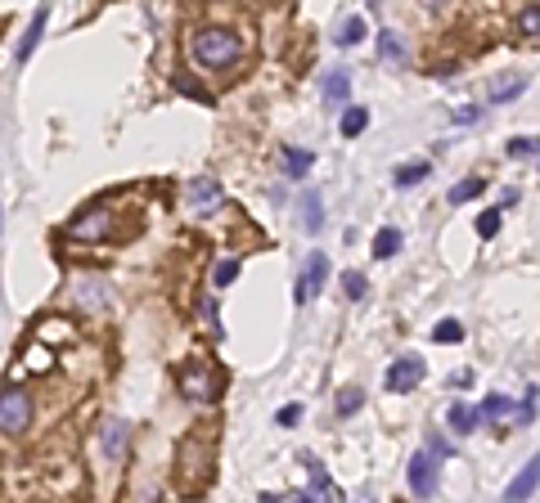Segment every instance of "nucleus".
<instances>
[{
    "label": "nucleus",
    "mask_w": 540,
    "mask_h": 503,
    "mask_svg": "<svg viewBox=\"0 0 540 503\" xmlns=\"http://www.w3.org/2000/svg\"><path fill=\"white\" fill-rule=\"evenodd\" d=\"M343 287H347L352 302H361V297H365V274H361V270H347V274H343Z\"/></svg>",
    "instance_id": "a878e982"
},
{
    "label": "nucleus",
    "mask_w": 540,
    "mask_h": 503,
    "mask_svg": "<svg viewBox=\"0 0 540 503\" xmlns=\"http://www.w3.org/2000/svg\"><path fill=\"white\" fill-rule=\"evenodd\" d=\"M450 122H455V126H468V122H478V108H472V104H459V108L450 113Z\"/></svg>",
    "instance_id": "7c9ffc66"
},
{
    "label": "nucleus",
    "mask_w": 540,
    "mask_h": 503,
    "mask_svg": "<svg viewBox=\"0 0 540 503\" xmlns=\"http://www.w3.org/2000/svg\"><path fill=\"white\" fill-rule=\"evenodd\" d=\"M347 95H352V72H329V77H324V99L343 104Z\"/></svg>",
    "instance_id": "ddd939ff"
},
{
    "label": "nucleus",
    "mask_w": 540,
    "mask_h": 503,
    "mask_svg": "<svg viewBox=\"0 0 540 503\" xmlns=\"http://www.w3.org/2000/svg\"><path fill=\"white\" fill-rule=\"evenodd\" d=\"M428 176V162H405V167H396V185L401 189H410L415 180H424Z\"/></svg>",
    "instance_id": "412c9836"
},
{
    "label": "nucleus",
    "mask_w": 540,
    "mask_h": 503,
    "mask_svg": "<svg viewBox=\"0 0 540 503\" xmlns=\"http://www.w3.org/2000/svg\"><path fill=\"white\" fill-rule=\"evenodd\" d=\"M424 382V359L419 355H401V359H392V369H387V391H415Z\"/></svg>",
    "instance_id": "0eeeda50"
},
{
    "label": "nucleus",
    "mask_w": 540,
    "mask_h": 503,
    "mask_svg": "<svg viewBox=\"0 0 540 503\" xmlns=\"http://www.w3.org/2000/svg\"><path fill=\"white\" fill-rule=\"evenodd\" d=\"M536 468H540V463H536V459H527V468H522V472L509 481V490H504V503H527V499L536 494Z\"/></svg>",
    "instance_id": "9b49d317"
},
{
    "label": "nucleus",
    "mask_w": 540,
    "mask_h": 503,
    "mask_svg": "<svg viewBox=\"0 0 540 503\" xmlns=\"http://www.w3.org/2000/svg\"><path fill=\"white\" fill-rule=\"evenodd\" d=\"M410 490H415V499H433L437 494V459L428 450L410 459Z\"/></svg>",
    "instance_id": "9d476101"
},
{
    "label": "nucleus",
    "mask_w": 540,
    "mask_h": 503,
    "mask_svg": "<svg viewBox=\"0 0 540 503\" xmlns=\"http://www.w3.org/2000/svg\"><path fill=\"white\" fill-rule=\"evenodd\" d=\"M478 234H482V239H496V234H500V211H482V216H478Z\"/></svg>",
    "instance_id": "bb28decb"
},
{
    "label": "nucleus",
    "mask_w": 540,
    "mask_h": 503,
    "mask_svg": "<svg viewBox=\"0 0 540 503\" xmlns=\"http://www.w3.org/2000/svg\"><path fill=\"white\" fill-rule=\"evenodd\" d=\"M365 126H369V113H365V108H347V117H343V135L356 139Z\"/></svg>",
    "instance_id": "4be33fe9"
},
{
    "label": "nucleus",
    "mask_w": 540,
    "mask_h": 503,
    "mask_svg": "<svg viewBox=\"0 0 540 503\" xmlns=\"http://www.w3.org/2000/svg\"><path fill=\"white\" fill-rule=\"evenodd\" d=\"M522 90H527V77H522V72H504V82L491 86V99L504 104V99H513V95H522Z\"/></svg>",
    "instance_id": "4468645a"
},
{
    "label": "nucleus",
    "mask_w": 540,
    "mask_h": 503,
    "mask_svg": "<svg viewBox=\"0 0 540 503\" xmlns=\"http://www.w3.org/2000/svg\"><path fill=\"white\" fill-rule=\"evenodd\" d=\"M32 427V396L19 387H0V436H23Z\"/></svg>",
    "instance_id": "39448f33"
},
{
    "label": "nucleus",
    "mask_w": 540,
    "mask_h": 503,
    "mask_svg": "<svg viewBox=\"0 0 540 503\" xmlns=\"http://www.w3.org/2000/svg\"><path fill=\"white\" fill-rule=\"evenodd\" d=\"M298 413H302V409H298V405H289V409H284V413H280V422H284V427H289V422H298Z\"/></svg>",
    "instance_id": "473e14b6"
},
{
    "label": "nucleus",
    "mask_w": 540,
    "mask_h": 503,
    "mask_svg": "<svg viewBox=\"0 0 540 503\" xmlns=\"http://www.w3.org/2000/svg\"><path fill=\"white\" fill-rule=\"evenodd\" d=\"M122 431H126V427H122L117 418H108V422H104V454H108V459H117V454H122Z\"/></svg>",
    "instance_id": "6ab92c4d"
},
{
    "label": "nucleus",
    "mask_w": 540,
    "mask_h": 503,
    "mask_svg": "<svg viewBox=\"0 0 540 503\" xmlns=\"http://www.w3.org/2000/svg\"><path fill=\"white\" fill-rule=\"evenodd\" d=\"M176 387H180L185 400H217L226 378L217 373L212 359H189V365H180V373H176Z\"/></svg>",
    "instance_id": "20e7f679"
},
{
    "label": "nucleus",
    "mask_w": 540,
    "mask_h": 503,
    "mask_svg": "<svg viewBox=\"0 0 540 503\" xmlns=\"http://www.w3.org/2000/svg\"><path fill=\"white\" fill-rule=\"evenodd\" d=\"M401 252V230H378L374 234V256H396Z\"/></svg>",
    "instance_id": "a211bd4d"
},
{
    "label": "nucleus",
    "mask_w": 540,
    "mask_h": 503,
    "mask_svg": "<svg viewBox=\"0 0 540 503\" xmlns=\"http://www.w3.org/2000/svg\"><path fill=\"white\" fill-rule=\"evenodd\" d=\"M311 162H315V158H311L306 149H289V153H284V167H289V176H306V171H311Z\"/></svg>",
    "instance_id": "5701e85b"
},
{
    "label": "nucleus",
    "mask_w": 540,
    "mask_h": 503,
    "mask_svg": "<svg viewBox=\"0 0 540 503\" xmlns=\"http://www.w3.org/2000/svg\"><path fill=\"white\" fill-rule=\"evenodd\" d=\"M531 153H536V139L531 135H522V139L509 144V158H531Z\"/></svg>",
    "instance_id": "c85d7f7f"
},
{
    "label": "nucleus",
    "mask_w": 540,
    "mask_h": 503,
    "mask_svg": "<svg viewBox=\"0 0 540 503\" xmlns=\"http://www.w3.org/2000/svg\"><path fill=\"white\" fill-rule=\"evenodd\" d=\"M234 279H239V261H221V265H217V283L226 287V283H234Z\"/></svg>",
    "instance_id": "c756f323"
},
{
    "label": "nucleus",
    "mask_w": 540,
    "mask_h": 503,
    "mask_svg": "<svg viewBox=\"0 0 540 503\" xmlns=\"http://www.w3.org/2000/svg\"><path fill=\"white\" fill-rule=\"evenodd\" d=\"M464 337V328L455 324V319H441L437 328H433V342H459Z\"/></svg>",
    "instance_id": "cd10ccee"
},
{
    "label": "nucleus",
    "mask_w": 540,
    "mask_h": 503,
    "mask_svg": "<svg viewBox=\"0 0 540 503\" xmlns=\"http://www.w3.org/2000/svg\"><path fill=\"white\" fill-rule=\"evenodd\" d=\"M185 59L208 72H230L248 59V36L234 23H198L185 32Z\"/></svg>",
    "instance_id": "f257e3e1"
},
{
    "label": "nucleus",
    "mask_w": 540,
    "mask_h": 503,
    "mask_svg": "<svg viewBox=\"0 0 540 503\" xmlns=\"http://www.w3.org/2000/svg\"><path fill=\"white\" fill-rule=\"evenodd\" d=\"M487 189V180L482 176H468V180H459L455 189H450V207H459V202H472V198H478Z\"/></svg>",
    "instance_id": "2eb2a0df"
},
{
    "label": "nucleus",
    "mask_w": 540,
    "mask_h": 503,
    "mask_svg": "<svg viewBox=\"0 0 540 503\" xmlns=\"http://www.w3.org/2000/svg\"><path fill=\"white\" fill-rule=\"evenodd\" d=\"M378 50H383V59H401L405 54V45H401L396 32H378Z\"/></svg>",
    "instance_id": "393cba45"
},
{
    "label": "nucleus",
    "mask_w": 540,
    "mask_h": 503,
    "mask_svg": "<svg viewBox=\"0 0 540 503\" xmlns=\"http://www.w3.org/2000/svg\"><path fill=\"white\" fill-rule=\"evenodd\" d=\"M324 279H329V256H324V252H311V256H306V270H302V279H298V302L320 297Z\"/></svg>",
    "instance_id": "1a4fd4ad"
},
{
    "label": "nucleus",
    "mask_w": 540,
    "mask_h": 503,
    "mask_svg": "<svg viewBox=\"0 0 540 503\" xmlns=\"http://www.w3.org/2000/svg\"><path fill=\"white\" fill-rule=\"evenodd\" d=\"M261 503H284L280 494H261Z\"/></svg>",
    "instance_id": "72a5a7b5"
},
{
    "label": "nucleus",
    "mask_w": 540,
    "mask_h": 503,
    "mask_svg": "<svg viewBox=\"0 0 540 503\" xmlns=\"http://www.w3.org/2000/svg\"><path fill=\"white\" fill-rule=\"evenodd\" d=\"M63 239L73 243H104V239H117V211H113V198H99L91 202L73 225L63 230Z\"/></svg>",
    "instance_id": "7ed1b4c3"
},
{
    "label": "nucleus",
    "mask_w": 540,
    "mask_h": 503,
    "mask_svg": "<svg viewBox=\"0 0 540 503\" xmlns=\"http://www.w3.org/2000/svg\"><path fill=\"white\" fill-rule=\"evenodd\" d=\"M302 221H306L311 234L324 225V202H320V193H306V198H302Z\"/></svg>",
    "instance_id": "dca6fc26"
},
{
    "label": "nucleus",
    "mask_w": 540,
    "mask_h": 503,
    "mask_svg": "<svg viewBox=\"0 0 540 503\" xmlns=\"http://www.w3.org/2000/svg\"><path fill=\"white\" fill-rule=\"evenodd\" d=\"M306 468H311V494H293V499H284V503H343V490H338L333 481H329V472L320 468V459L311 454L306 459Z\"/></svg>",
    "instance_id": "423d86ee"
},
{
    "label": "nucleus",
    "mask_w": 540,
    "mask_h": 503,
    "mask_svg": "<svg viewBox=\"0 0 540 503\" xmlns=\"http://www.w3.org/2000/svg\"><path fill=\"white\" fill-rule=\"evenodd\" d=\"M361 41H365V19L352 14V19L343 23V32H338V45H361Z\"/></svg>",
    "instance_id": "aec40b11"
},
{
    "label": "nucleus",
    "mask_w": 540,
    "mask_h": 503,
    "mask_svg": "<svg viewBox=\"0 0 540 503\" xmlns=\"http://www.w3.org/2000/svg\"><path fill=\"white\" fill-rule=\"evenodd\" d=\"M212 459H217V441H212V427H194L189 436L180 441V450H176V472L189 481V490L198 485H208V476H212Z\"/></svg>",
    "instance_id": "f03ea898"
},
{
    "label": "nucleus",
    "mask_w": 540,
    "mask_h": 503,
    "mask_svg": "<svg viewBox=\"0 0 540 503\" xmlns=\"http://www.w3.org/2000/svg\"><path fill=\"white\" fill-rule=\"evenodd\" d=\"M221 202H226V193H221L217 180H189V185H185V207H189L194 216H208V211H217Z\"/></svg>",
    "instance_id": "6e6552de"
},
{
    "label": "nucleus",
    "mask_w": 540,
    "mask_h": 503,
    "mask_svg": "<svg viewBox=\"0 0 540 503\" xmlns=\"http://www.w3.org/2000/svg\"><path fill=\"white\" fill-rule=\"evenodd\" d=\"M522 28H527V36H536V10H527V14H522Z\"/></svg>",
    "instance_id": "2f4dec72"
},
{
    "label": "nucleus",
    "mask_w": 540,
    "mask_h": 503,
    "mask_svg": "<svg viewBox=\"0 0 540 503\" xmlns=\"http://www.w3.org/2000/svg\"><path fill=\"white\" fill-rule=\"evenodd\" d=\"M361 405H365V391L361 387H343V391H338V413H343V418H352Z\"/></svg>",
    "instance_id": "f3484780"
},
{
    "label": "nucleus",
    "mask_w": 540,
    "mask_h": 503,
    "mask_svg": "<svg viewBox=\"0 0 540 503\" xmlns=\"http://www.w3.org/2000/svg\"><path fill=\"white\" fill-rule=\"evenodd\" d=\"M472 422H478V418H472L468 405H450V427L459 431V436H464V431H472Z\"/></svg>",
    "instance_id": "b1692460"
},
{
    "label": "nucleus",
    "mask_w": 540,
    "mask_h": 503,
    "mask_svg": "<svg viewBox=\"0 0 540 503\" xmlns=\"http://www.w3.org/2000/svg\"><path fill=\"white\" fill-rule=\"evenodd\" d=\"M45 19H50V10L41 5V10L32 14V23H28V36H23V45H19V63H28V59H32V50H36V41H41V32H45Z\"/></svg>",
    "instance_id": "f8f14e48"
}]
</instances>
